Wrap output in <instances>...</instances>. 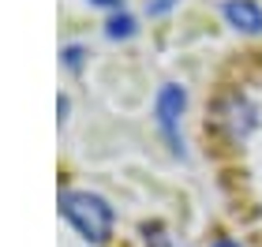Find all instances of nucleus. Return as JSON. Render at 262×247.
Segmentation results:
<instances>
[{
	"label": "nucleus",
	"mask_w": 262,
	"mask_h": 247,
	"mask_svg": "<svg viewBox=\"0 0 262 247\" xmlns=\"http://www.w3.org/2000/svg\"><path fill=\"white\" fill-rule=\"evenodd\" d=\"M217 120H221V127L229 131V139H247L255 131V124H258V109L247 98H240V94H229L221 105H217Z\"/></svg>",
	"instance_id": "nucleus-3"
},
{
	"label": "nucleus",
	"mask_w": 262,
	"mask_h": 247,
	"mask_svg": "<svg viewBox=\"0 0 262 247\" xmlns=\"http://www.w3.org/2000/svg\"><path fill=\"white\" fill-rule=\"evenodd\" d=\"M221 11H225V19H229L236 30H244V34H258L262 30V8L255 0H225Z\"/></svg>",
	"instance_id": "nucleus-4"
},
{
	"label": "nucleus",
	"mask_w": 262,
	"mask_h": 247,
	"mask_svg": "<svg viewBox=\"0 0 262 247\" xmlns=\"http://www.w3.org/2000/svg\"><path fill=\"white\" fill-rule=\"evenodd\" d=\"M105 34H109V38H131V34H135V19L131 15H113Z\"/></svg>",
	"instance_id": "nucleus-5"
},
{
	"label": "nucleus",
	"mask_w": 262,
	"mask_h": 247,
	"mask_svg": "<svg viewBox=\"0 0 262 247\" xmlns=\"http://www.w3.org/2000/svg\"><path fill=\"white\" fill-rule=\"evenodd\" d=\"M60 214L90 243H105L113 232V206L94 191H60Z\"/></svg>",
	"instance_id": "nucleus-1"
},
{
	"label": "nucleus",
	"mask_w": 262,
	"mask_h": 247,
	"mask_svg": "<svg viewBox=\"0 0 262 247\" xmlns=\"http://www.w3.org/2000/svg\"><path fill=\"white\" fill-rule=\"evenodd\" d=\"M169 4H172V0H158V4H154L150 11H154V15H158V11H165V8H169Z\"/></svg>",
	"instance_id": "nucleus-9"
},
{
	"label": "nucleus",
	"mask_w": 262,
	"mask_h": 247,
	"mask_svg": "<svg viewBox=\"0 0 262 247\" xmlns=\"http://www.w3.org/2000/svg\"><path fill=\"white\" fill-rule=\"evenodd\" d=\"M213 247H240V243H236V240H217Z\"/></svg>",
	"instance_id": "nucleus-10"
},
{
	"label": "nucleus",
	"mask_w": 262,
	"mask_h": 247,
	"mask_svg": "<svg viewBox=\"0 0 262 247\" xmlns=\"http://www.w3.org/2000/svg\"><path fill=\"white\" fill-rule=\"evenodd\" d=\"M187 105V94L184 86H176V82H165V86L158 90V101H154V113H158V124L165 139L172 143V150H180V113Z\"/></svg>",
	"instance_id": "nucleus-2"
},
{
	"label": "nucleus",
	"mask_w": 262,
	"mask_h": 247,
	"mask_svg": "<svg viewBox=\"0 0 262 247\" xmlns=\"http://www.w3.org/2000/svg\"><path fill=\"white\" fill-rule=\"evenodd\" d=\"M146 243H150V247H169L165 232H161V229H150V225H146Z\"/></svg>",
	"instance_id": "nucleus-7"
},
{
	"label": "nucleus",
	"mask_w": 262,
	"mask_h": 247,
	"mask_svg": "<svg viewBox=\"0 0 262 247\" xmlns=\"http://www.w3.org/2000/svg\"><path fill=\"white\" fill-rule=\"evenodd\" d=\"M64 64L68 68H79L82 64V49H79V45H68V49H64Z\"/></svg>",
	"instance_id": "nucleus-6"
},
{
	"label": "nucleus",
	"mask_w": 262,
	"mask_h": 247,
	"mask_svg": "<svg viewBox=\"0 0 262 247\" xmlns=\"http://www.w3.org/2000/svg\"><path fill=\"white\" fill-rule=\"evenodd\" d=\"M94 4H101V8H120L124 0H94Z\"/></svg>",
	"instance_id": "nucleus-8"
}]
</instances>
